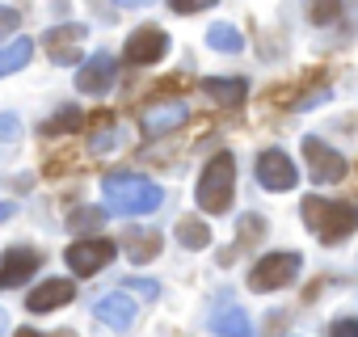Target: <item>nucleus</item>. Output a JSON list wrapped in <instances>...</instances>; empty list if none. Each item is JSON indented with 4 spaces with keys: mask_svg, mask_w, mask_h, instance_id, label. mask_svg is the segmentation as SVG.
<instances>
[{
    "mask_svg": "<svg viewBox=\"0 0 358 337\" xmlns=\"http://www.w3.org/2000/svg\"><path fill=\"white\" fill-rule=\"evenodd\" d=\"M101 199L114 215H152L164 203V190L143 173H106L101 178Z\"/></svg>",
    "mask_w": 358,
    "mask_h": 337,
    "instance_id": "obj_1",
    "label": "nucleus"
},
{
    "mask_svg": "<svg viewBox=\"0 0 358 337\" xmlns=\"http://www.w3.org/2000/svg\"><path fill=\"white\" fill-rule=\"evenodd\" d=\"M303 224H308L324 245H341V241L358 228V203H337V199L308 194V199H303Z\"/></svg>",
    "mask_w": 358,
    "mask_h": 337,
    "instance_id": "obj_2",
    "label": "nucleus"
},
{
    "mask_svg": "<svg viewBox=\"0 0 358 337\" xmlns=\"http://www.w3.org/2000/svg\"><path fill=\"white\" fill-rule=\"evenodd\" d=\"M232 199H236V160H232V152H220L203 168L199 190H194V203L207 215H224V211H232Z\"/></svg>",
    "mask_w": 358,
    "mask_h": 337,
    "instance_id": "obj_3",
    "label": "nucleus"
},
{
    "mask_svg": "<svg viewBox=\"0 0 358 337\" xmlns=\"http://www.w3.org/2000/svg\"><path fill=\"white\" fill-rule=\"evenodd\" d=\"M299 266H303L299 253H266L249 270V291H262V295L266 291H282L287 282L299 278Z\"/></svg>",
    "mask_w": 358,
    "mask_h": 337,
    "instance_id": "obj_4",
    "label": "nucleus"
},
{
    "mask_svg": "<svg viewBox=\"0 0 358 337\" xmlns=\"http://www.w3.org/2000/svg\"><path fill=\"white\" fill-rule=\"evenodd\" d=\"M114 253H118V245H114V241H106V236H85V241L68 245L64 261H68V270H72V274L89 278V274L106 270V266L114 261Z\"/></svg>",
    "mask_w": 358,
    "mask_h": 337,
    "instance_id": "obj_5",
    "label": "nucleus"
},
{
    "mask_svg": "<svg viewBox=\"0 0 358 337\" xmlns=\"http://www.w3.org/2000/svg\"><path fill=\"white\" fill-rule=\"evenodd\" d=\"M303 156H308V173H312V182L316 186H337L341 178H345V156L341 152H333L324 139H316V135H303Z\"/></svg>",
    "mask_w": 358,
    "mask_h": 337,
    "instance_id": "obj_6",
    "label": "nucleus"
},
{
    "mask_svg": "<svg viewBox=\"0 0 358 337\" xmlns=\"http://www.w3.org/2000/svg\"><path fill=\"white\" fill-rule=\"evenodd\" d=\"M164 55H169V34H164L160 26H139V30L122 43V64H135V68L160 64Z\"/></svg>",
    "mask_w": 358,
    "mask_h": 337,
    "instance_id": "obj_7",
    "label": "nucleus"
},
{
    "mask_svg": "<svg viewBox=\"0 0 358 337\" xmlns=\"http://www.w3.org/2000/svg\"><path fill=\"white\" fill-rule=\"evenodd\" d=\"M257 182H262L266 190L282 194V190H295L299 168H295V160H291L282 148H266V152L257 156Z\"/></svg>",
    "mask_w": 358,
    "mask_h": 337,
    "instance_id": "obj_8",
    "label": "nucleus"
},
{
    "mask_svg": "<svg viewBox=\"0 0 358 337\" xmlns=\"http://www.w3.org/2000/svg\"><path fill=\"white\" fill-rule=\"evenodd\" d=\"M93 316H97L106 329L127 333V329L135 324V316H139V303L131 299V291H127V287H114V291H106V295L93 303Z\"/></svg>",
    "mask_w": 358,
    "mask_h": 337,
    "instance_id": "obj_9",
    "label": "nucleus"
},
{
    "mask_svg": "<svg viewBox=\"0 0 358 337\" xmlns=\"http://www.w3.org/2000/svg\"><path fill=\"white\" fill-rule=\"evenodd\" d=\"M38 266H43V253L38 249H26V245L5 249V257H0V291H13V287L30 282Z\"/></svg>",
    "mask_w": 358,
    "mask_h": 337,
    "instance_id": "obj_10",
    "label": "nucleus"
},
{
    "mask_svg": "<svg viewBox=\"0 0 358 337\" xmlns=\"http://www.w3.org/2000/svg\"><path fill=\"white\" fill-rule=\"evenodd\" d=\"M114 59L106 55V51H97L93 59H85L80 64V72H76V89L85 93V97H101V93H110V85H114Z\"/></svg>",
    "mask_w": 358,
    "mask_h": 337,
    "instance_id": "obj_11",
    "label": "nucleus"
},
{
    "mask_svg": "<svg viewBox=\"0 0 358 337\" xmlns=\"http://www.w3.org/2000/svg\"><path fill=\"white\" fill-rule=\"evenodd\" d=\"M72 299H76V282H72V278H51V282H38V287L26 295V308H30L34 316H43V312L68 308Z\"/></svg>",
    "mask_w": 358,
    "mask_h": 337,
    "instance_id": "obj_12",
    "label": "nucleus"
},
{
    "mask_svg": "<svg viewBox=\"0 0 358 337\" xmlns=\"http://www.w3.org/2000/svg\"><path fill=\"white\" fill-rule=\"evenodd\" d=\"M186 118H190L186 101H152L139 122H143L148 135H173L177 127H186Z\"/></svg>",
    "mask_w": 358,
    "mask_h": 337,
    "instance_id": "obj_13",
    "label": "nucleus"
},
{
    "mask_svg": "<svg viewBox=\"0 0 358 337\" xmlns=\"http://www.w3.org/2000/svg\"><path fill=\"white\" fill-rule=\"evenodd\" d=\"M47 55L55 64H80V43H85V26H55L47 30Z\"/></svg>",
    "mask_w": 358,
    "mask_h": 337,
    "instance_id": "obj_14",
    "label": "nucleus"
},
{
    "mask_svg": "<svg viewBox=\"0 0 358 337\" xmlns=\"http://www.w3.org/2000/svg\"><path fill=\"white\" fill-rule=\"evenodd\" d=\"M211 329L220 337H253V324H249V316H245L241 303H220L211 312Z\"/></svg>",
    "mask_w": 358,
    "mask_h": 337,
    "instance_id": "obj_15",
    "label": "nucleus"
},
{
    "mask_svg": "<svg viewBox=\"0 0 358 337\" xmlns=\"http://www.w3.org/2000/svg\"><path fill=\"white\" fill-rule=\"evenodd\" d=\"M203 93H207L211 101H220V106H241V101L249 97V85H245L241 76H207V80H203Z\"/></svg>",
    "mask_w": 358,
    "mask_h": 337,
    "instance_id": "obj_16",
    "label": "nucleus"
},
{
    "mask_svg": "<svg viewBox=\"0 0 358 337\" xmlns=\"http://www.w3.org/2000/svg\"><path fill=\"white\" fill-rule=\"evenodd\" d=\"M122 253H127L135 266H148V261L160 253V236L148 232V228H131V232H122Z\"/></svg>",
    "mask_w": 358,
    "mask_h": 337,
    "instance_id": "obj_17",
    "label": "nucleus"
},
{
    "mask_svg": "<svg viewBox=\"0 0 358 337\" xmlns=\"http://www.w3.org/2000/svg\"><path fill=\"white\" fill-rule=\"evenodd\" d=\"M30 55H34V43H30V38H17V43H9V47H0V76L26 68Z\"/></svg>",
    "mask_w": 358,
    "mask_h": 337,
    "instance_id": "obj_18",
    "label": "nucleus"
},
{
    "mask_svg": "<svg viewBox=\"0 0 358 337\" xmlns=\"http://www.w3.org/2000/svg\"><path fill=\"white\" fill-rule=\"evenodd\" d=\"M177 241H182V249L199 253V249H207V245H211V232H207V224H203V220H182V224H177Z\"/></svg>",
    "mask_w": 358,
    "mask_h": 337,
    "instance_id": "obj_19",
    "label": "nucleus"
},
{
    "mask_svg": "<svg viewBox=\"0 0 358 337\" xmlns=\"http://www.w3.org/2000/svg\"><path fill=\"white\" fill-rule=\"evenodd\" d=\"M207 43H211L215 51H224V55H236V51H245V38H241V34H236V26H228V22L211 26V30H207Z\"/></svg>",
    "mask_w": 358,
    "mask_h": 337,
    "instance_id": "obj_20",
    "label": "nucleus"
},
{
    "mask_svg": "<svg viewBox=\"0 0 358 337\" xmlns=\"http://www.w3.org/2000/svg\"><path fill=\"white\" fill-rule=\"evenodd\" d=\"M80 122H85V114H80L76 106H68V110H59L55 118H47V122H43V135H64V131H76Z\"/></svg>",
    "mask_w": 358,
    "mask_h": 337,
    "instance_id": "obj_21",
    "label": "nucleus"
},
{
    "mask_svg": "<svg viewBox=\"0 0 358 337\" xmlns=\"http://www.w3.org/2000/svg\"><path fill=\"white\" fill-rule=\"evenodd\" d=\"M308 13H312V22H320V26H329V22H337V13H341V5H337V0H312V5H308Z\"/></svg>",
    "mask_w": 358,
    "mask_h": 337,
    "instance_id": "obj_22",
    "label": "nucleus"
},
{
    "mask_svg": "<svg viewBox=\"0 0 358 337\" xmlns=\"http://www.w3.org/2000/svg\"><path fill=\"white\" fill-rule=\"evenodd\" d=\"M122 287H127L131 295H143V299H156V295H160V287H156L152 278H127Z\"/></svg>",
    "mask_w": 358,
    "mask_h": 337,
    "instance_id": "obj_23",
    "label": "nucleus"
},
{
    "mask_svg": "<svg viewBox=\"0 0 358 337\" xmlns=\"http://www.w3.org/2000/svg\"><path fill=\"white\" fill-rule=\"evenodd\" d=\"M215 0H169V9L173 13H203V9H211Z\"/></svg>",
    "mask_w": 358,
    "mask_h": 337,
    "instance_id": "obj_24",
    "label": "nucleus"
},
{
    "mask_svg": "<svg viewBox=\"0 0 358 337\" xmlns=\"http://www.w3.org/2000/svg\"><path fill=\"white\" fill-rule=\"evenodd\" d=\"M101 220H106L101 211H72V215H68V224H72V228H97Z\"/></svg>",
    "mask_w": 358,
    "mask_h": 337,
    "instance_id": "obj_25",
    "label": "nucleus"
},
{
    "mask_svg": "<svg viewBox=\"0 0 358 337\" xmlns=\"http://www.w3.org/2000/svg\"><path fill=\"white\" fill-rule=\"evenodd\" d=\"M22 135V122H17V114H0V139L5 143H13Z\"/></svg>",
    "mask_w": 358,
    "mask_h": 337,
    "instance_id": "obj_26",
    "label": "nucleus"
},
{
    "mask_svg": "<svg viewBox=\"0 0 358 337\" xmlns=\"http://www.w3.org/2000/svg\"><path fill=\"white\" fill-rule=\"evenodd\" d=\"M329 337H358V320H354V316L333 320V324H329Z\"/></svg>",
    "mask_w": 358,
    "mask_h": 337,
    "instance_id": "obj_27",
    "label": "nucleus"
},
{
    "mask_svg": "<svg viewBox=\"0 0 358 337\" xmlns=\"http://www.w3.org/2000/svg\"><path fill=\"white\" fill-rule=\"evenodd\" d=\"M17 30V9L13 5H0V38Z\"/></svg>",
    "mask_w": 358,
    "mask_h": 337,
    "instance_id": "obj_28",
    "label": "nucleus"
},
{
    "mask_svg": "<svg viewBox=\"0 0 358 337\" xmlns=\"http://www.w3.org/2000/svg\"><path fill=\"white\" fill-rule=\"evenodd\" d=\"M114 143H118V131H110V127H106V131H97L93 152H106V148H114Z\"/></svg>",
    "mask_w": 358,
    "mask_h": 337,
    "instance_id": "obj_29",
    "label": "nucleus"
},
{
    "mask_svg": "<svg viewBox=\"0 0 358 337\" xmlns=\"http://www.w3.org/2000/svg\"><path fill=\"white\" fill-rule=\"evenodd\" d=\"M13 211H17V207H13V203H0V224H5V220H9V215H13Z\"/></svg>",
    "mask_w": 358,
    "mask_h": 337,
    "instance_id": "obj_30",
    "label": "nucleus"
},
{
    "mask_svg": "<svg viewBox=\"0 0 358 337\" xmlns=\"http://www.w3.org/2000/svg\"><path fill=\"white\" fill-rule=\"evenodd\" d=\"M13 337H43V333H34V329H17Z\"/></svg>",
    "mask_w": 358,
    "mask_h": 337,
    "instance_id": "obj_31",
    "label": "nucleus"
},
{
    "mask_svg": "<svg viewBox=\"0 0 358 337\" xmlns=\"http://www.w3.org/2000/svg\"><path fill=\"white\" fill-rule=\"evenodd\" d=\"M5 329H9V316H5V312H0V337H5Z\"/></svg>",
    "mask_w": 358,
    "mask_h": 337,
    "instance_id": "obj_32",
    "label": "nucleus"
},
{
    "mask_svg": "<svg viewBox=\"0 0 358 337\" xmlns=\"http://www.w3.org/2000/svg\"><path fill=\"white\" fill-rule=\"evenodd\" d=\"M51 337H76V333H72V329H59V333H51Z\"/></svg>",
    "mask_w": 358,
    "mask_h": 337,
    "instance_id": "obj_33",
    "label": "nucleus"
},
{
    "mask_svg": "<svg viewBox=\"0 0 358 337\" xmlns=\"http://www.w3.org/2000/svg\"><path fill=\"white\" fill-rule=\"evenodd\" d=\"M122 5H143V0H122Z\"/></svg>",
    "mask_w": 358,
    "mask_h": 337,
    "instance_id": "obj_34",
    "label": "nucleus"
}]
</instances>
